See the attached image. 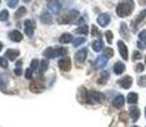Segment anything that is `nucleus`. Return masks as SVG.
<instances>
[{"mask_svg": "<svg viewBox=\"0 0 146 127\" xmlns=\"http://www.w3.org/2000/svg\"><path fill=\"white\" fill-rule=\"evenodd\" d=\"M145 64H146V57H145Z\"/></svg>", "mask_w": 146, "mask_h": 127, "instance_id": "nucleus-49", "label": "nucleus"}, {"mask_svg": "<svg viewBox=\"0 0 146 127\" xmlns=\"http://www.w3.org/2000/svg\"><path fill=\"white\" fill-rule=\"evenodd\" d=\"M106 38H107V41H108V43H112V41H113V33H112L111 31H107Z\"/></svg>", "mask_w": 146, "mask_h": 127, "instance_id": "nucleus-35", "label": "nucleus"}, {"mask_svg": "<svg viewBox=\"0 0 146 127\" xmlns=\"http://www.w3.org/2000/svg\"><path fill=\"white\" fill-rule=\"evenodd\" d=\"M21 65H22V61H19V63L17 64V67H15V70H14V72H15L17 75H21V74H22V69H21Z\"/></svg>", "mask_w": 146, "mask_h": 127, "instance_id": "nucleus-39", "label": "nucleus"}, {"mask_svg": "<svg viewBox=\"0 0 146 127\" xmlns=\"http://www.w3.org/2000/svg\"><path fill=\"white\" fill-rule=\"evenodd\" d=\"M107 63H108V57L104 56V55H102L97 59V61H95V67H98V69H103L104 66H107Z\"/></svg>", "mask_w": 146, "mask_h": 127, "instance_id": "nucleus-12", "label": "nucleus"}, {"mask_svg": "<svg viewBox=\"0 0 146 127\" xmlns=\"http://www.w3.org/2000/svg\"><path fill=\"white\" fill-rule=\"evenodd\" d=\"M27 13V9L24 7H22V8H19L18 10H17V13H15V17H17V19L18 18H21V17H23L24 14Z\"/></svg>", "mask_w": 146, "mask_h": 127, "instance_id": "nucleus-30", "label": "nucleus"}, {"mask_svg": "<svg viewBox=\"0 0 146 127\" xmlns=\"http://www.w3.org/2000/svg\"><path fill=\"white\" fill-rule=\"evenodd\" d=\"M48 69V63H47V60H42L41 61V67H40V72L41 74H43L46 70Z\"/></svg>", "mask_w": 146, "mask_h": 127, "instance_id": "nucleus-28", "label": "nucleus"}, {"mask_svg": "<svg viewBox=\"0 0 146 127\" xmlns=\"http://www.w3.org/2000/svg\"><path fill=\"white\" fill-rule=\"evenodd\" d=\"M139 41L142 42V43H144V46L146 47V29L141 31V32L139 33Z\"/></svg>", "mask_w": 146, "mask_h": 127, "instance_id": "nucleus-27", "label": "nucleus"}, {"mask_svg": "<svg viewBox=\"0 0 146 127\" xmlns=\"http://www.w3.org/2000/svg\"><path fill=\"white\" fill-rule=\"evenodd\" d=\"M32 72H33L32 69H28L27 71H26V78H27V79H31V78H32Z\"/></svg>", "mask_w": 146, "mask_h": 127, "instance_id": "nucleus-43", "label": "nucleus"}, {"mask_svg": "<svg viewBox=\"0 0 146 127\" xmlns=\"http://www.w3.org/2000/svg\"><path fill=\"white\" fill-rule=\"evenodd\" d=\"M121 33L123 35V37H125V38H127V37H128V36H127V27H126V24H125V23L121 24Z\"/></svg>", "mask_w": 146, "mask_h": 127, "instance_id": "nucleus-33", "label": "nucleus"}, {"mask_svg": "<svg viewBox=\"0 0 146 127\" xmlns=\"http://www.w3.org/2000/svg\"><path fill=\"white\" fill-rule=\"evenodd\" d=\"M135 8V3L133 0H122L116 8V12L118 14V17L121 18H125V17H128L131 13H132Z\"/></svg>", "mask_w": 146, "mask_h": 127, "instance_id": "nucleus-1", "label": "nucleus"}, {"mask_svg": "<svg viewBox=\"0 0 146 127\" xmlns=\"http://www.w3.org/2000/svg\"><path fill=\"white\" fill-rule=\"evenodd\" d=\"M137 47H139L140 50H144V49H146V47L144 46V43H142V42H140V41L137 42Z\"/></svg>", "mask_w": 146, "mask_h": 127, "instance_id": "nucleus-44", "label": "nucleus"}, {"mask_svg": "<svg viewBox=\"0 0 146 127\" xmlns=\"http://www.w3.org/2000/svg\"><path fill=\"white\" fill-rule=\"evenodd\" d=\"M78 17H79V13L75 12V10H72V12L65 13L64 15H61L60 18H58V23H61V24L71 23V22H74L75 18H78Z\"/></svg>", "mask_w": 146, "mask_h": 127, "instance_id": "nucleus-3", "label": "nucleus"}, {"mask_svg": "<svg viewBox=\"0 0 146 127\" xmlns=\"http://www.w3.org/2000/svg\"><path fill=\"white\" fill-rule=\"evenodd\" d=\"M145 116H146V108H145Z\"/></svg>", "mask_w": 146, "mask_h": 127, "instance_id": "nucleus-48", "label": "nucleus"}, {"mask_svg": "<svg viewBox=\"0 0 146 127\" xmlns=\"http://www.w3.org/2000/svg\"><path fill=\"white\" fill-rule=\"evenodd\" d=\"M117 46H118V51H119L121 56H122V59H123V60H127V59H128V51H127V46L125 45V42H123V41H118Z\"/></svg>", "mask_w": 146, "mask_h": 127, "instance_id": "nucleus-9", "label": "nucleus"}, {"mask_svg": "<svg viewBox=\"0 0 146 127\" xmlns=\"http://www.w3.org/2000/svg\"><path fill=\"white\" fill-rule=\"evenodd\" d=\"M8 18H9V13H8V10H1V12H0V21L5 22V21H8Z\"/></svg>", "mask_w": 146, "mask_h": 127, "instance_id": "nucleus-31", "label": "nucleus"}, {"mask_svg": "<svg viewBox=\"0 0 146 127\" xmlns=\"http://www.w3.org/2000/svg\"><path fill=\"white\" fill-rule=\"evenodd\" d=\"M66 55H67V50L64 49V47H60V49L48 47L43 52V56L46 59H53V57H57V56H66Z\"/></svg>", "mask_w": 146, "mask_h": 127, "instance_id": "nucleus-2", "label": "nucleus"}, {"mask_svg": "<svg viewBox=\"0 0 146 127\" xmlns=\"http://www.w3.org/2000/svg\"><path fill=\"white\" fill-rule=\"evenodd\" d=\"M86 56H88V50L86 49H81L75 53V60L78 64H83L86 60Z\"/></svg>", "mask_w": 146, "mask_h": 127, "instance_id": "nucleus-6", "label": "nucleus"}, {"mask_svg": "<svg viewBox=\"0 0 146 127\" xmlns=\"http://www.w3.org/2000/svg\"><path fill=\"white\" fill-rule=\"evenodd\" d=\"M9 38L12 39L13 42H21L22 39H23V36H22V33L19 32V31H12V32L9 33Z\"/></svg>", "mask_w": 146, "mask_h": 127, "instance_id": "nucleus-14", "label": "nucleus"}, {"mask_svg": "<svg viewBox=\"0 0 146 127\" xmlns=\"http://www.w3.org/2000/svg\"><path fill=\"white\" fill-rule=\"evenodd\" d=\"M130 114H131L132 121L135 122V121H137L140 117V109L137 108V107H130Z\"/></svg>", "mask_w": 146, "mask_h": 127, "instance_id": "nucleus-18", "label": "nucleus"}, {"mask_svg": "<svg viewBox=\"0 0 146 127\" xmlns=\"http://www.w3.org/2000/svg\"><path fill=\"white\" fill-rule=\"evenodd\" d=\"M88 99L90 102H94V103H102V102L104 100V95L99 92L92 90V92L88 93Z\"/></svg>", "mask_w": 146, "mask_h": 127, "instance_id": "nucleus-4", "label": "nucleus"}, {"mask_svg": "<svg viewBox=\"0 0 146 127\" xmlns=\"http://www.w3.org/2000/svg\"><path fill=\"white\" fill-rule=\"evenodd\" d=\"M104 56H107L108 59H111L113 56V50L112 49H106L104 50Z\"/></svg>", "mask_w": 146, "mask_h": 127, "instance_id": "nucleus-38", "label": "nucleus"}, {"mask_svg": "<svg viewBox=\"0 0 146 127\" xmlns=\"http://www.w3.org/2000/svg\"><path fill=\"white\" fill-rule=\"evenodd\" d=\"M48 9L51 10L53 14H57L58 10L61 9V3L58 1V0H53V1H51L48 4Z\"/></svg>", "mask_w": 146, "mask_h": 127, "instance_id": "nucleus-13", "label": "nucleus"}, {"mask_svg": "<svg viewBox=\"0 0 146 127\" xmlns=\"http://www.w3.org/2000/svg\"><path fill=\"white\" fill-rule=\"evenodd\" d=\"M8 83H9V76H8V74L0 75V89L5 90V88L8 86Z\"/></svg>", "mask_w": 146, "mask_h": 127, "instance_id": "nucleus-16", "label": "nucleus"}, {"mask_svg": "<svg viewBox=\"0 0 146 127\" xmlns=\"http://www.w3.org/2000/svg\"><path fill=\"white\" fill-rule=\"evenodd\" d=\"M108 79H109V72L108 71H103L102 75H100V78L98 79V84H106Z\"/></svg>", "mask_w": 146, "mask_h": 127, "instance_id": "nucleus-25", "label": "nucleus"}, {"mask_svg": "<svg viewBox=\"0 0 146 127\" xmlns=\"http://www.w3.org/2000/svg\"><path fill=\"white\" fill-rule=\"evenodd\" d=\"M92 47H93V50L95 52H99V51L103 49V41L100 38L97 39V41H94L93 43H92Z\"/></svg>", "mask_w": 146, "mask_h": 127, "instance_id": "nucleus-21", "label": "nucleus"}, {"mask_svg": "<svg viewBox=\"0 0 146 127\" xmlns=\"http://www.w3.org/2000/svg\"><path fill=\"white\" fill-rule=\"evenodd\" d=\"M38 65H41V63L37 60V59H35V60H32V63H31V69L35 71V70L38 69Z\"/></svg>", "mask_w": 146, "mask_h": 127, "instance_id": "nucleus-32", "label": "nucleus"}, {"mask_svg": "<svg viewBox=\"0 0 146 127\" xmlns=\"http://www.w3.org/2000/svg\"><path fill=\"white\" fill-rule=\"evenodd\" d=\"M84 42H85V38L84 37H78L72 41V45H74L75 47H78V46H80V45H83Z\"/></svg>", "mask_w": 146, "mask_h": 127, "instance_id": "nucleus-29", "label": "nucleus"}, {"mask_svg": "<svg viewBox=\"0 0 146 127\" xmlns=\"http://www.w3.org/2000/svg\"><path fill=\"white\" fill-rule=\"evenodd\" d=\"M31 90H32L33 93H40L43 90V85H42L41 83H32L31 84Z\"/></svg>", "mask_w": 146, "mask_h": 127, "instance_id": "nucleus-22", "label": "nucleus"}, {"mask_svg": "<svg viewBox=\"0 0 146 127\" xmlns=\"http://www.w3.org/2000/svg\"><path fill=\"white\" fill-rule=\"evenodd\" d=\"M24 1H26V3H28V1H31V0H24Z\"/></svg>", "mask_w": 146, "mask_h": 127, "instance_id": "nucleus-47", "label": "nucleus"}, {"mask_svg": "<svg viewBox=\"0 0 146 127\" xmlns=\"http://www.w3.org/2000/svg\"><path fill=\"white\" fill-rule=\"evenodd\" d=\"M123 104H125L123 95H117L113 99V107H116V108H121V107H123Z\"/></svg>", "mask_w": 146, "mask_h": 127, "instance_id": "nucleus-17", "label": "nucleus"}, {"mask_svg": "<svg viewBox=\"0 0 146 127\" xmlns=\"http://www.w3.org/2000/svg\"><path fill=\"white\" fill-rule=\"evenodd\" d=\"M118 84L122 88H125V89H128L131 85H132V78H131L130 75H127V76H123L122 79L118 81Z\"/></svg>", "mask_w": 146, "mask_h": 127, "instance_id": "nucleus-10", "label": "nucleus"}, {"mask_svg": "<svg viewBox=\"0 0 146 127\" xmlns=\"http://www.w3.org/2000/svg\"><path fill=\"white\" fill-rule=\"evenodd\" d=\"M1 50H3V43L0 42V51H1Z\"/></svg>", "mask_w": 146, "mask_h": 127, "instance_id": "nucleus-46", "label": "nucleus"}, {"mask_svg": "<svg viewBox=\"0 0 146 127\" xmlns=\"http://www.w3.org/2000/svg\"><path fill=\"white\" fill-rule=\"evenodd\" d=\"M92 36H99V32H98V28L93 25L92 27Z\"/></svg>", "mask_w": 146, "mask_h": 127, "instance_id": "nucleus-41", "label": "nucleus"}, {"mask_svg": "<svg viewBox=\"0 0 146 127\" xmlns=\"http://www.w3.org/2000/svg\"><path fill=\"white\" fill-rule=\"evenodd\" d=\"M72 41H74V39H72V36L70 35V33H64L60 37L61 43H69V42H72Z\"/></svg>", "mask_w": 146, "mask_h": 127, "instance_id": "nucleus-23", "label": "nucleus"}, {"mask_svg": "<svg viewBox=\"0 0 146 127\" xmlns=\"http://www.w3.org/2000/svg\"><path fill=\"white\" fill-rule=\"evenodd\" d=\"M145 17H146V9H145V10H142V12L140 13L139 15H137V18L133 21V23H132V31H136V29H137V25H139L142 21H144Z\"/></svg>", "mask_w": 146, "mask_h": 127, "instance_id": "nucleus-11", "label": "nucleus"}, {"mask_svg": "<svg viewBox=\"0 0 146 127\" xmlns=\"http://www.w3.org/2000/svg\"><path fill=\"white\" fill-rule=\"evenodd\" d=\"M125 70H126V66H125V64H122V63H116L114 64V66H113V71H114V74H117V75H121L122 72H125Z\"/></svg>", "mask_w": 146, "mask_h": 127, "instance_id": "nucleus-15", "label": "nucleus"}, {"mask_svg": "<svg viewBox=\"0 0 146 127\" xmlns=\"http://www.w3.org/2000/svg\"><path fill=\"white\" fill-rule=\"evenodd\" d=\"M97 22H98V24L100 25V27H107V25L109 24V22H111V15L109 14H100L99 17L97 18Z\"/></svg>", "mask_w": 146, "mask_h": 127, "instance_id": "nucleus-8", "label": "nucleus"}, {"mask_svg": "<svg viewBox=\"0 0 146 127\" xmlns=\"http://www.w3.org/2000/svg\"><path fill=\"white\" fill-rule=\"evenodd\" d=\"M88 31H89V28H88V25H81V27H79V28H76V31L75 32L76 33H79V35H86L88 33Z\"/></svg>", "mask_w": 146, "mask_h": 127, "instance_id": "nucleus-26", "label": "nucleus"}, {"mask_svg": "<svg viewBox=\"0 0 146 127\" xmlns=\"http://www.w3.org/2000/svg\"><path fill=\"white\" fill-rule=\"evenodd\" d=\"M132 59H133V60H139V59H141V53H140L139 51H135Z\"/></svg>", "mask_w": 146, "mask_h": 127, "instance_id": "nucleus-42", "label": "nucleus"}, {"mask_svg": "<svg viewBox=\"0 0 146 127\" xmlns=\"http://www.w3.org/2000/svg\"><path fill=\"white\" fill-rule=\"evenodd\" d=\"M140 3H141V4H144V5H145V4H146V0H140Z\"/></svg>", "mask_w": 146, "mask_h": 127, "instance_id": "nucleus-45", "label": "nucleus"}, {"mask_svg": "<svg viewBox=\"0 0 146 127\" xmlns=\"http://www.w3.org/2000/svg\"><path fill=\"white\" fill-rule=\"evenodd\" d=\"M7 1H8V5H9L10 8H15L17 5H18L19 0H7Z\"/></svg>", "mask_w": 146, "mask_h": 127, "instance_id": "nucleus-37", "label": "nucleus"}, {"mask_svg": "<svg viewBox=\"0 0 146 127\" xmlns=\"http://www.w3.org/2000/svg\"><path fill=\"white\" fill-rule=\"evenodd\" d=\"M132 127H139V126H132Z\"/></svg>", "mask_w": 146, "mask_h": 127, "instance_id": "nucleus-50", "label": "nucleus"}, {"mask_svg": "<svg viewBox=\"0 0 146 127\" xmlns=\"http://www.w3.org/2000/svg\"><path fill=\"white\" fill-rule=\"evenodd\" d=\"M5 56H7V59H9V60H15L17 56H19V51L18 50H7Z\"/></svg>", "mask_w": 146, "mask_h": 127, "instance_id": "nucleus-19", "label": "nucleus"}, {"mask_svg": "<svg viewBox=\"0 0 146 127\" xmlns=\"http://www.w3.org/2000/svg\"><path fill=\"white\" fill-rule=\"evenodd\" d=\"M137 100H139V95H137L136 93H130V94L127 95V102L130 104H136Z\"/></svg>", "mask_w": 146, "mask_h": 127, "instance_id": "nucleus-24", "label": "nucleus"}, {"mask_svg": "<svg viewBox=\"0 0 146 127\" xmlns=\"http://www.w3.org/2000/svg\"><path fill=\"white\" fill-rule=\"evenodd\" d=\"M140 86H146V76H139V80H137Z\"/></svg>", "mask_w": 146, "mask_h": 127, "instance_id": "nucleus-36", "label": "nucleus"}, {"mask_svg": "<svg viewBox=\"0 0 146 127\" xmlns=\"http://www.w3.org/2000/svg\"><path fill=\"white\" fill-rule=\"evenodd\" d=\"M0 3H1V1H0Z\"/></svg>", "mask_w": 146, "mask_h": 127, "instance_id": "nucleus-51", "label": "nucleus"}, {"mask_svg": "<svg viewBox=\"0 0 146 127\" xmlns=\"http://www.w3.org/2000/svg\"><path fill=\"white\" fill-rule=\"evenodd\" d=\"M41 22H42V23H44V24L52 23V17H51V14L47 13V12L42 13V14H41Z\"/></svg>", "mask_w": 146, "mask_h": 127, "instance_id": "nucleus-20", "label": "nucleus"}, {"mask_svg": "<svg viewBox=\"0 0 146 127\" xmlns=\"http://www.w3.org/2000/svg\"><path fill=\"white\" fill-rule=\"evenodd\" d=\"M58 67L62 71H69L71 69V61L69 57H62L61 60H58Z\"/></svg>", "mask_w": 146, "mask_h": 127, "instance_id": "nucleus-7", "label": "nucleus"}, {"mask_svg": "<svg viewBox=\"0 0 146 127\" xmlns=\"http://www.w3.org/2000/svg\"><path fill=\"white\" fill-rule=\"evenodd\" d=\"M0 66L8 69V59L7 57H0Z\"/></svg>", "mask_w": 146, "mask_h": 127, "instance_id": "nucleus-34", "label": "nucleus"}, {"mask_svg": "<svg viewBox=\"0 0 146 127\" xmlns=\"http://www.w3.org/2000/svg\"><path fill=\"white\" fill-rule=\"evenodd\" d=\"M144 69H145V66L142 64H137L136 67H135V70H136L137 72H142V71H144Z\"/></svg>", "mask_w": 146, "mask_h": 127, "instance_id": "nucleus-40", "label": "nucleus"}, {"mask_svg": "<svg viewBox=\"0 0 146 127\" xmlns=\"http://www.w3.org/2000/svg\"><path fill=\"white\" fill-rule=\"evenodd\" d=\"M35 29H36V23L35 21L32 19H28V21L24 22V32L28 37H32L33 33H35Z\"/></svg>", "mask_w": 146, "mask_h": 127, "instance_id": "nucleus-5", "label": "nucleus"}]
</instances>
